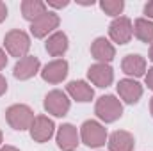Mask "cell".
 <instances>
[{
  "instance_id": "cell-24",
  "label": "cell",
  "mask_w": 153,
  "mask_h": 151,
  "mask_svg": "<svg viewBox=\"0 0 153 151\" xmlns=\"http://www.w3.org/2000/svg\"><path fill=\"white\" fill-rule=\"evenodd\" d=\"M48 5H52V7H55V9H62V7H68V5H70V2H68V0H64V2H55V0H48Z\"/></svg>"
},
{
  "instance_id": "cell-31",
  "label": "cell",
  "mask_w": 153,
  "mask_h": 151,
  "mask_svg": "<svg viewBox=\"0 0 153 151\" xmlns=\"http://www.w3.org/2000/svg\"><path fill=\"white\" fill-rule=\"evenodd\" d=\"M2 139H4V135H2V130H0V144H2Z\"/></svg>"
},
{
  "instance_id": "cell-30",
  "label": "cell",
  "mask_w": 153,
  "mask_h": 151,
  "mask_svg": "<svg viewBox=\"0 0 153 151\" xmlns=\"http://www.w3.org/2000/svg\"><path fill=\"white\" fill-rule=\"evenodd\" d=\"M150 112H152V115H153V98L150 100Z\"/></svg>"
},
{
  "instance_id": "cell-14",
  "label": "cell",
  "mask_w": 153,
  "mask_h": 151,
  "mask_svg": "<svg viewBox=\"0 0 153 151\" xmlns=\"http://www.w3.org/2000/svg\"><path fill=\"white\" fill-rule=\"evenodd\" d=\"M91 55L100 64H111L116 57V48L109 39L96 38L91 43Z\"/></svg>"
},
{
  "instance_id": "cell-8",
  "label": "cell",
  "mask_w": 153,
  "mask_h": 151,
  "mask_svg": "<svg viewBox=\"0 0 153 151\" xmlns=\"http://www.w3.org/2000/svg\"><path fill=\"white\" fill-rule=\"evenodd\" d=\"M29 132H30V137L34 142H39V144L48 142L55 133V123L48 115H36Z\"/></svg>"
},
{
  "instance_id": "cell-4",
  "label": "cell",
  "mask_w": 153,
  "mask_h": 151,
  "mask_svg": "<svg viewBox=\"0 0 153 151\" xmlns=\"http://www.w3.org/2000/svg\"><path fill=\"white\" fill-rule=\"evenodd\" d=\"M34 110L29 107V105H23V103H14L11 105L7 110H5V121L7 124L16 130V132H25L30 128L32 121H34Z\"/></svg>"
},
{
  "instance_id": "cell-7",
  "label": "cell",
  "mask_w": 153,
  "mask_h": 151,
  "mask_svg": "<svg viewBox=\"0 0 153 151\" xmlns=\"http://www.w3.org/2000/svg\"><path fill=\"white\" fill-rule=\"evenodd\" d=\"M109 38L116 44H128L130 39L134 38V23L126 16L114 18L112 23L109 25Z\"/></svg>"
},
{
  "instance_id": "cell-9",
  "label": "cell",
  "mask_w": 153,
  "mask_h": 151,
  "mask_svg": "<svg viewBox=\"0 0 153 151\" xmlns=\"http://www.w3.org/2000/svg\"><path fill=\"white\" fill-rule=\"evenodd\" d=\"M39 73L45 82L55 85V84H61L62 80H66V76L70 73V64L64 59H55V61H50L48 64H45Z\"/></svg>"
},
{
  "instance_id": "cell-16",
  "label": "cell",
  "mask_w": 153,
  "mask_h": 151,
  "mask_svg": "<svg viewBox=\"0 0 153 151\" xmlns=\"http://www.w3.org/2000/svg\"><path fill=\"white\" fill-rule=\"evenodd\" d=\"M70 48V39L62 30H55L52 36H48L45 41V50L50 57H62Z\"/></svg>"
},
{
  "instance_id": "cell-26",
  "label": "cell",
  "mask_w": 153,
  "mask_h": 151,
  "mask_svg": "<svg viewBox=\"0 0 153 151\" xmlns=\"http://www.w3.org/2000/svg\"><path fill=\"white\" fill-rule=\"evenodd\" d=\"M5 93H7V80L4 75H0V96H4Z\"/></svg>"
},
{
  "instance_id": "cell-3",
  "label": "cell",
  "mask_w": 153,
  "mask_h": 151,
  "mask_svg": "<svg viewBox=\"0 0 153 151\" xmlns=\"http://www.w3.org/2000/svg\"><path fill=\"white\" fill-rule=\"evenodd\" d=\"M94 114L100 121L103 123H116L121 115H123V103L119 98H116L114 94H105L102 98L96 100L94 105Z\"/></svg>"
},
{
  "instance_id": "cell-15",
  "label": "cell",
  "mask_w": 153,
  "mask_h": 151,
  "mask_svg": "<svg viewBox=\"0 0 153 151\" xmlns=\"http://www.w3.org/2000/svg\"><path fill=\"white\" fill-rule=\"evenodd\" d=\"M66 94L78 103H87L94 98V89L85 80H71L66 85Z\"/></svg>"
},
{
  "instance_id": "cell-2",
  "label": "cell",
  "mask_w": 153,
  "mask_h": 151,
  "mask_svg": "<svg viewBox=\"0 0 153 151\" xmlns=\"http://www.w3.org/2000/svg\"><path fill=\"white\" fill-rule=\"evenodd\" d=\"M4 46H5V52L11 57H16L20 61V59H23V57L29 55V50H30V36L25 30L13 29V30H9L4 36Z\"/></svg>"
},
{
  "instance_id": "cell-29",
  "label": "cell",
  "mask_w": 153,
  "mask_h": 151,
  "mask_svg": "<svg viewBox=\"0 0 153 151\" xmlns=\"http://www.w3.org/2000/svg\"><path fill=\"white\" fill-rule=\"evenodd\" d=\"M148 57H150V61L153 62V44L150 46V52H148Z\"/></svg>"
},
{
  "instance_id": "cell-11",
  "label": "cell",
  "mask_w": 153,
  "mask_h": 151,
  "mask_svg": "<svg viewBox=\"0 0 153 151\" xmlns=\"http://www.w3.org/2000/svg\"><path fill=\"white\" fill-rule=\"evenodd\" d=\"M55 141H57V146L62 151H73L80 142V132L76 130V126L64 123L59 126V130L55 133Z\"/></svg>"
},
{
  "instance_id": "cell-18",
  "label": "cell",
  "mask_w": 153,
  "mask_h": 151,
  "mask_svg": "<svg viewBox=\"0 0 153 151\" xmlns=\"http://www.w3.org/2000/svg\"><path fill=\"white\" fill-rule=\"evenodd\" d=\"M121 70L130 78H139L146 75V59L139 53H130L121 61Z\"/></svg>"
},
{
  "instance_id": "cell-19",
  "label": "cell",
  "mask_w": 153,
  "mask_h": 151,
  "mask_svg": "<svg viewBox=\"0 0 153 151\" xmlns=\"http://www.w3.org/2000/svg\"><path fill=\"white\" fill-rule=\"evenodd\" d=\"M46 13V4L41 0H23L22 2V16L27 21H36Z\"/></svg>"
},
{
  "instance_id": "cell-21",
  "label": "cell",
  "mask_w": 153,
  "mask_h": 151,
  "mask_svg": "<svg viewBox=\"0 0 153 151\" xmlns=\"http://www.w3.org/2000/svg\"><path fill=\"white\" fill-rule=\"evenodd\" d=\"M100 9L112 18H119V14L125 9V2L123 0H102L100 2Z\"/></svg>"
},
{
  "instance_id": "cell-5",
  "label": "cell",
  "mask_w": 153,
  "mask_h": 151,
  "mask_svg": "<svg viewBox=\"0 0 153 151\" xmlns=\"http://www.w3.org/2000/svg\"><path fill=\"white\" fill-rule=\"evenodd\" d=\"M43 107H45L46 112L52 114L53 117H64L66 114L70 112V109H71V100H70V96L64 91L53 89V91H50L45 96Z\"/></svg>"
},
{
  "instance_id": "cell-23",
  "label": "cell",
  "mask_w": 153,
  "mask_h": 151,
  "mask_svg": "<svg viewBox=\"0 0 153 151\" xmlns=\"http://www.w3.org/2000/svg\"><path fill=\"white\" fill-rule=\"evenodd\" d=\"M144 14H146V20H152L153 21V0L144 5Z\"/></svg>"
},
{
  "instance_id": "cell-10",
  "label": "cell",
  "mask_w": 153,
  "mask_h": 151,
  "mask_svg": "<svg viewBox=\"0 0 153 151\" xmlns=\"http://www.w3.org/2000/svg\"><path fill=\"white\" fill-rule=\"evenodd\" d=\"M116 89H117L119 98L125 103H128V105H135L143 98V93H144L143 85L137 80H134V78H123V80H119L117 85H116Z\"/></svg>"
},
{
  "instance_id": "cell-28",
  "label": "cell",
  "mask_w": 153,
  "mask_h": 151,
  "mask_svg": "<svg viewBox=\"0 0 153 151\" xmlns=\"http://www.w3.org/2000/svg\"><path fill=\"white\" fill-rule=\"evenodd\" d=\"M0 151H20V150L14 148V146H4V148H0Z\"/></svg>"
},
{
  "instance_id": "cell-25",
  "label": "cell",
  "mask_w": 153,
  "mask_h": 151,
  "mask_svg": "<svg viewBox=\"0 0 153 151\" xmlns=\"http://www.w3.org/2000/svg\"><path fill=\"white\" fill-rule=\"evenodd\" d=\"M7 13H9V11H7V5H5V2H2V0H0V23H2V21H5V18H7Z\"/></svg>"
},
{
  "instance_id": "cell-27",
  "label": "cell",
  "mask_w": 153,
  "mask_h": 151,
  "mask_svg": "<svg viewBox=\"0 0 153 151\" xmlns=\"http://www.w3.org/2000/svg\"><path fill=\"white\" fill-rule=\"evenodd\" d=\"M5 66H7V53L0 48V71H2Z\"/></svg>"
},
{
  "instance_id": "cell-17",
  "label": "cell",
  "mask_w": 153,
  "mask_h": 151,
  "mask_svg": "<svg viewBox=\"0 0 153 151\" xmlns=\"http://www.w3.org/2000/svg\"><path fill=\"white\" fill-rule=\"evenodd\" d=\"M107 146H109V151H134L135 139L126 130H116L109 135Z\"/></svg>"
},
{
  "instance_id": "cell-20",
  "label": "cell",
  "mask_w": 153,
  "mask_h": 151,
  "mask_svg": "<svg viewBox=\"0 0 153 151\" xmlns=\"http://www.w3.org/2000/svg\"><path fill=\"white\" fill-rule=\"evenodd\" d=\"M134 36L141 43L153 44V21L146 18H137L134 21Z\"/></svg>"
},
{
  "instance_id": "cell-22",
  "label": "cell",
  "mask_w": 153,
  "mask_h": 151,
  "mask_svg": "<svg viewBox=\"0 0 153 151\" xmlns=\"http://www.w3.org/2000/svg\"><path fill=\"white\" fill-rule=\"evenodd\" d=\"M144 80H146V85H148V89H152V91H153V68H148V70H146Z\"/></svg>"
},
{
  "instance_id": "cell-6",
  "label": "cell",
  "mask_w": 153,
  "mask_h": 151,
  "mask_svg": "<svg viewBox=\"0 0 153 151\" xmlns=\"http://www.w3.org/2000/svg\"><path fill=\"white\" fill-rule=\"evenodd\" d=\"M59 25H61L59 14L53 11H46L41 18H38L36 21L30 23V34L36 39L48 38L55 32V29H59Z\"/></svg>"
},
{
  "instance_id": "cell-32",
  "label": "cell",
  "mask_w": 153,
  "mask_h": 151,
  "mask_svg": "<svg viewBox=\"0 0 153 151\" xmlns=\"http://www.w3.org/2000/svg\"><path fill=\"white\" fill-rule=\"evenodd\" d=\"M73 151H75V150H73Z\"/></svg>"
},
{
  "instance_id": "cell-12",
  "label": "cell",
  "mask_w": 153,
  "mask_h": 151,
  "mask_svg": "<svg viewBox=\"0 0 153 151\" xmlns=\"http://www.w3.org/2000/svg\"><path fill=\"white\" fill-rule=\"evenodd\" d=\"M87 78L96 87L105 89V87L112 85V82H114V70L111 68V64H100V62H96V64L89 66Z\"/></svg>"
},
{
  "instance_id": "cell-1",
  "label": "cell",
  "mask_w": 153,
  "mask_h": 151,
  "mask_svg": "<svg viewBox=\"0 0 153 151\" xmlns=\"http://www.w3.org/2000/svg\"><path fill=\"white\" fill-rule=\"evenodd\" d=\"M107 139H109L107 128L100 121L87 119V121L82 123V126H80V141L87 148H102V146H105Z\"/></svg>"
},
{
  "instance_id": "cell-13",
  "label": "cell",
  "mask_w": 153,
  "mask_h": 151,
  "mask_svg": "<svg viewBox=\"0 0 153 151\" xmlns=\"http://www.w3.org/2000/svg\"><path fill=\"white\" fill-rule=\"evenodd\" d=\"M39 71H41V62L36 55H27V57L20 59L13 68V75L16 80H30Z\"/></svg>"
}]
</instances>
